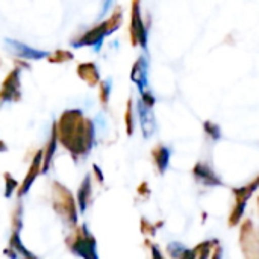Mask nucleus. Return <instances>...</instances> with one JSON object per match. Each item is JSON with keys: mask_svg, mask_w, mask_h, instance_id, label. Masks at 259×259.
<instances>
[{"mask_svg": "<svg viewBox=\"0 0 259 259\" xmlns=\"http://www.w3.org/2000/svg\"><path fill=\"white\" fill-rule=\"evenodd\" d=\"M258 205H259V200H258Z\"/></svg>", "mask_w": 259, "mask_h": 259, "instance_id": "obj_13", "label": "nucleus"}, {"mask_svg": "<svg viewBox=\"0 0 259 259\" xmlns=\"http://www.w3.org/2000/svg\"><path fill=\"white\" fill-rule=\"evenodd\" d=\"M153 158L156 162V167L159 170L161 175H164L168 168V162H170V149L165 146H159L155 149L153 152Z\"/></svg>", "mask_w": 259, "mask_h": 259, "instance_id": "obj_9", "label": "nucleus"}, {"mask_svg": "<svg viewBox=\"0 0 259 259\" xmlns=\"http://www.w3.org/2000/svg\"><path fill=\"white\" fill-rule=\"evenodd\" d=\"M112 2L114 0H103V6H102V11H100V17H103L109 11V8L112 6Z\"/></svg>", "mask_w": 259, "mask_h": 259, "instance_id": "obj_12", "label": "nucleus"}, {"mask_svg": "<svg viewBox=\"0 0 259 259\" xmlns=\"http://www.w3.org/2000/svg\"><path fill=\"white\" fill-rule=\"evenodd\" d=\"M194 179L205 187H222L223 181L222 178L212 170V167L206 162H197L193 168Z\"/></svg>", "mask_w": 259, "mask_h": 259, "instance_id": "obj_3", "label": "nucleus"}, {"mask_svg": "<svg viewBox=\"0 0 259 259\" xmlns=\"http://www.w3.org/2000/svg\"><path fill=\"white\" fill-rule=\"evenodd\" d=\"M240 244L247 258H259V228L252 220H246L240 232Z\"/></svg>", "mask_w": 259, "mask_h": 259, "instance_id": "obj_2", "label": "nucleus"}, {"mask_svg": "<svg viewBox=\"0 0 259 259\" xmlns=\"http://www.w3.org/2000/svg\"><path fill=\"white\" fill-rule=\"evenodd\" d=\"M132 39L135 44H140L143 49L147 47V30L144 27V23L141 20L140 12V2L135 0L132 6Z\"/></svg>", "mask_w": 259, "mask_h": 259, "instance_id": "obj_5", "label": "nucleus"}, {"mask_svg": "<svg viewBox=\"0 0 259 259\" xmlns=\"http://www.w3.org/2000/svg\"><path fill=\"white\" fill-rule=\"evenodd\" d=\"M219 246V241L217 240H209V241H203L200 243L199 246L194 247V250L191 252V258L194 259H208L214 258V253H212V249Z\"/></svg>", "mask_w": 259, "mask_h": 259, "instance_id": "obj_8", "label": "nucleus"}, {"mask_svg": "<svg viewBox=\"0 0 259 259\" xmlns=\"http://www.w3.org/2000/svg\"><path fill=\"white\" fill-rule=\"evenodd\" d=\"M131 79H132V82L137 83L140 93L146 91V88H147V61L144 56H140L137 59V62L134 64Z\"/></svg>", "mask_w": 259, "mask_h": 259, "instance_id": "obj_6", "label": "nucleus"}, {"mask_svg": "<svg viewBox=\"0 0 259 259\" xmlns=\"http://www.w3.org/2000/svg\"><path fill=\"white\" fill-rule=\"evenodd\" d=\"M171 258H191V252L181 243H170L167 247Z\"/></svg>", "mask_w": 259, "mask_h": 259, "instance_id": "obj_10", "label": "nucleus"}, {"mask_svg": "<svg viewBox=\"0 0 259 259\" xmlns=\"http://www.w3.org/2000/svg\"><path fill=\"white\" fill-rule=\"evenodd\" d=\"M259 188V176L250 182L249 185H244L241 188H234V194H235V206L229 215V226H237L241 220V217L244 215L246 211V205L247 200L252 197V194Z\"/></svg>", "mask_w": 259, "mask_h": 259, "instance_id": "obj_1", "label": "nucleus"}, {"mask_svg": "<svg viewBox=\"0 0 259 259\" xmlns=\"http://www.w3.org/2000/svg\"><path fill=\"white\" fill-rule=\"evenodd\" d=\"M137 111H138V118H140L143 135H144V138H150L156 131V121H155V115L152 112V106H149L141 99L137 103Z\"/></svg>", "mask_w": 259, "mask_h": 259, "instance_id": "obj_4", "label": "nucleus"}, {"mask_svg": "<svg viewBox=\"0 0 259 259\" xmlns=\"http://www.w3.org/2000/svg\"><path fill=\"white\" fill-rule=\"evenodd\" d=\"M6 44L8 47L11 49L12 53L18 55V56H23V58H29V59H41L47 55V52H42V50H35L29 46H24L23 42H18V41H12V39H6Z\"/></svg>", "mask_w": 259, "mask_h": 259, "instance_id": "obj_7", "label": "nucleus"}, {"mask_svg": "<svg viewBox=\"0 0 259 259\" xmlns=\"http://www.w3.org/2000/svg\"><path fill=\"white\" fill-rule=\"evenodd\" d=\"M203 129L208 134V137H211L214 141H219L222 138V129H220L219 124H215L212 121H205L203 123Z\"/></svg>", "mask_w": 259, "mask_h": 259, "instance_id": "obj_11", "label": "nucleus"}]
</instances>
